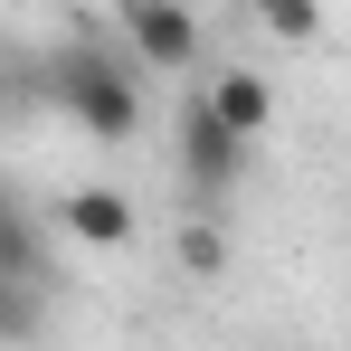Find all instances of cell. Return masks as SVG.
<instances>
[{
  "label": "cell",
  "mask_w": 351,
  "mask_h": 351,
  "mask_svg": "<svg viewBox=\"0 0 351 351\" xmlns=\"http://www.w3.org/2000/svg\"><path fill=\"white\" fill-rule=\"evenodd\" d=\"M133 228H143V209L123 199L114 180H76L58 199V237L66 247H133Z\"/></svg>",
  "instance_id": "cell-4"
},
{
  "label": "cell",
  "mask_w": 351,
  "mask_h": 351,
  "mask_svg": "<svg viewBox=\"0 0 351 351\" xmlns=\"http://www.w3.org/2000/svg\"><path fill=\"white\" fill-rule=\"evenodd\" d=\"M114 19H123V48L152 76H190L199 66V19L180 0H114Z\"/></svg>",
  "instance_id": "cell-3"
},
{
  "label": "cell",
  "mask_w": 351,
  "mask_h": 351,
  "mask_svg": "<svg viewBox=\"0 0 351 351\" xmlns=\"http://www.w3.org/2000/svg\"><path fill=\"white\" fill-rule=\"evenodd\" d=\"M48 95L86 143H133L143 133V58L133 48H95V38H66L48 66Z\"/></svg>",
  "instance_id": "cell-1"
},
{
  "label": "cell",
  "mask_w": 351,
  "mask_h": 351,
  "mask_svg": "<svg viewBox=\"0 0 351 351\" xmlns=\"http://www.w3.org/2000/svg\"><path fill=\"white\" fill-rule=\"evenodd\" d=\"M171 162H180L190 209H209V219H219V209L237 199V180H247V143L209 114V95H190V105H180V143H171Z\"/></svg>",
  "instance_id": "cell-2"
},
{
  "label": "cell",
  "mask_w": 351,
  "mask_h": 351,
  "mask_svg": "<svg viewBox=\"0 0 351 351\" xmlns=\"http://www.w3.org/2000/svg\"><path fill=\"white\" fill-rule=\"evenodd\" d=\"M256 19H266V38H285V48H313L323 38V0H247Z\"/></svg>",
  "instance_id": "cell-7"
},
{
  "label": "cell",
  "mask_w": 351,
  "mask_h": 351,
  "mask_svg": "<svg viewBox=\"0 0 351 351\" xmlns=\"http://www.w3.org/2000/svg\"><path fill=\"white\" fill-rule=\"evenodd\" d=\"M199 95H209V114L228 123L237 143H256V133H266V123H276V86H266V76H256V66H219V76H209V86H199Z\"/></svg>",
  "instance_id": "cell-5"
},
{
  "label": "cell",
  "mask_w": 351,
  "mask_h": 351,
  "mask_svg": "<svg viewBox=\"0 0 351 351\" xmlns=\"http://www.w3.org/2000/svg\"><path fill=\"white\" fill-rule=\"evenodd\" d=\"M171 256H180V276H228V219H180V237H171Z\"/></svg>",
  "instance_id": "cell-6"
}]
</instances>
